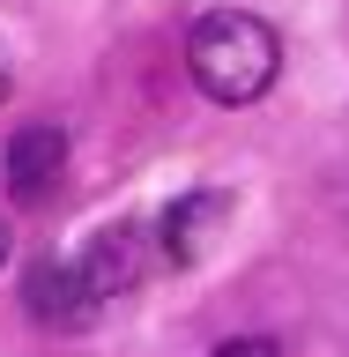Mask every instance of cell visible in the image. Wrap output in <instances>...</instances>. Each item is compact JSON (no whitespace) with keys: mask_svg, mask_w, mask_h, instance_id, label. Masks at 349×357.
<instances>
[{"mask_svg":"<svg viewBox=\"0 0 349 357\" xmlns=\"http://www.w3.org/2000/svg\"><path fill=\"white\" fill-rule=\"evenodd\" d=\"M275 67H283V45H275V30H267L261 15H245V8L201 15L194 38H186V75H194V89L216 97V105H253V97H267Z\"/></svg>","mask_w":349,"mask_h":357,"instance_id":"6da1fadb","label":"cell"},{"mask_svg":"<svg viewBox=\"0 0 349 357\" xmlns=\"http://www.w3.org/2000/svg\"><path fill=\"white\" fill-rule=\"evenodd\" d=\"M208 357H275V342L267 335H238V342H216Z\"/></svg>","mask_w":349,"mask_h":357,"instance_id":"8992f818","label":"cell"},{"mask_svg":"<svg viewBox=\"0 0 349 357\" xmlns=\"http://www.w3.org/2000/svg\"><path fill=\"white\" fill-rule=\"evenodd\" d=\"M0 261H8V216H0Z\"/></svg>","mask_w":349,"mask_h":357,"instance_id":"ba28073f","label":"cell"},{"mask_svg":"<svg viewBox=\"0 0 349 357\" xmlns=\"http://www.w3.org/2000/svg\"><path fill=\"white\" fill-rule=\"evenodd\" d=\"M75 261L89 268L97 298H119V290H134V275H141V231H134V223H111V231H97V238L75 253Z\"/></svg>","mask_w":349,"mask_h":357,"instance_id":"5b68a950","label":"cell"},{"mask_svg":"<svg viewBox=\"0 0 349 357\" xmlns=\"http://www.w3.org/2000/svg\"><path fill=\"white\" fill-rule=\"evenodd\" d=\"M60 164H67V127H52V119L15 127V134H8V156H0V172H8V201L38 208V201L60 186Z\"/></svg>","mask_w":349,"mask_h":357,"instance_id":"7a4b0ae2","label":"cell"},{"mask_svg":"<svg viewBox=\"0 0 349 357\" xmlns=\"http://www.w3.org/2000/svg\"><path fill=\"white\" fill-rule=\"evenodd\" d=\"M231 223V194H216V186H201V194H178L164 216H156V253L171 268H194L208 245H216V231Z\"/></svg>","mask_w":349,"mask_h":357,"instance_id":"3957f363","label":"cell"},{"mask_svg":"<svg viewBox=\"0 0 349 357\" xmlns=\"http://www.w3.org/2000/svg\"><path fill=\"white\" fill-rule=\"evenodd\" d=\"M0 97H8V45H0Z\"/></svg>","mask_w":349,"mask_h":357,"instance_id":"52a82bcc","label":"cell"},{"mask_svg":"<svg viewBox=\"0 0 349 357\" xmlns=\"http://www.w3.org/2000/svg\"><path fill=\"white\" fill-rule=\"evenodd\" d=\"M22 290H30V320H45V328H89L104 312V298H97L82 261H38Z\"/></svg>","mask_w":349,"mask_h":357,"instance_id":"277c9868","label":"cell"}]
</instances>
